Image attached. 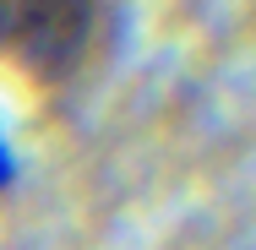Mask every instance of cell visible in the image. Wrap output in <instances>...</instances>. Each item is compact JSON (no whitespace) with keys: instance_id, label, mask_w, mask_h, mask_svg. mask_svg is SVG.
I'll return each instance as SVG.
<instances>
[{"instance_id":"7a4b0ae2","label":"cell","mask_w":256,"mask_h":250,"mask_svg":"<svg viewBox=\"0 0 256 250\" xmlns=\"http://www.w3.org/2000/svg\"><path fill=\"white\" fill-rule=\"evenodd\" d=\"M11 174H16V169H11V152H6V142H0V191L11 185Z\"/></svg>"},{"instance_id":"6da1fadb","label":"cell","mask_w":256,"mask_h":250,"mask_svg":"<svg viewBox=\"0 0 256 250\" xmlns=\"http://www.w3.org/2000/svg\"><path fill=\"white\" fill-rule=\"evenodd\" d=\"M93 5H11L0 0V60H16L33 76H66L88 38H93Z\"/></svg>"}]
</instances>
